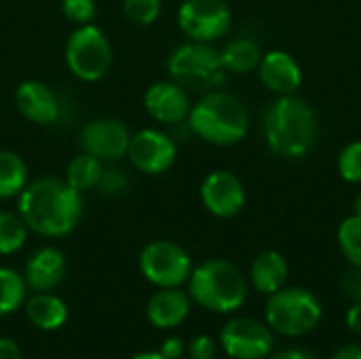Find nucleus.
Instances as JSON below:
<instances>
[{
	"instance_id": "obj_1",
	"label": "nucleus",
	"mask_w": 361,
	"mask_h": 359,
	"mask_svg": "<svg viewBox=\"0 0 361 359\" xmlns=\"http://www.w3.org/2000/svg\"><path fill=\"white\" fill-rule=\"evenodd\" d=\"M82 212V195L61 178H36L17 197V214L27 231L49 239L70 235L78 226Z\"/></svg>"
},
{
	"instance_id": "obj_2",
	"label": "nucleus",
	"mask_w": 361,
	"mask_h": 359,
	"mask_svg": "<svg viewBox=\"0 0 361 359\" xmlns=\"http://www.w3.org/2000/svg\"><path fill=\"white\" fill-rule=\"evenodd\" d=\"M264 138L277 157L302 159L317 142V114L296 93L277 95L264 114Z\"/></svg>"
},
{
	"instance_id": "obj_3",
	"label": "nucleus",
	"mask_w": 361,
	"mask_h": 359,
	"mask_svg": "<svg viewBox=\"0 0 361 359\" xmlns=\"http://www.w3.org/2000/svg\"><path fill=\"white\" fill-rule=\"evenodd\" d=\"M186 123L203 142L226 148L245 140L250 131V112L233 93L212 89L190 106Z\"/></svg>"
},
{
	"instance_id": "obj_4",
	"label": "nucleus",
	"mask_w": 361,
	"mask_h": 359,
	"mask_svg": "<svg viewBox=\"0 0 361 359\" xmlns=\"http://www.w3.org/2000/svg\"><path fill=\"white\" fill-rule=\"evenodd\" d=\"M188 296L212 313H233L247 300V281L241 269L231 260L212 258L192 269Z\"/></svg>"
},
{
	"instance_id": "obj_5",
	"label": "nucleus",
	"mask_w": 361,
	"mask_h": 359,
	"mask_svg": "<svg viewBox=\"0 0 361 359\" xmlns=\"http://www.w3.org/2000/svg\"><path fill=\"white\" fill-rule=\"evenodd\" d=\"M322 303L307 288H281L267 298V326L281 336H305L322 322Z\"/></svg>"
},
{
	"instance_id": "obj_6",
	"label": "nucleus",
	"mask_w": 361,
	"mask_h": 359,
	"mask_svg": "<svg viewBox=\"0 0 361 359\" xmlns=\"http://www.w3.org/2000/svg\"><path fill=\"white\" fill-rule=\"evenodd\" d=\"M167 72L173 83L186 91H212L226 78L220 51L209 42L188 40L173 49L167 59Z\"/></svg>"
},
{
	"instance_id": "obj_7",
	"label": "nucleus",
	"mask_w": 361,
	"mask_h": 359,
	"mask_svg": "<svg viewBox=\"0 0 361 359\" xmlns=\"http://www.w3.org/2000/svg\"><path fill=\"white\" fill-rule=\"evenodd\" d=\"M66 66L82 83L102 80L112 66V44L95 23L76 25L66 42Z\"/></svg>"
},
{
	"instance_id": "obj_8",
	"label": "nucleus",
	"mask_w": 361,
	"mask_h": 359,
	"mask_svg": "<svg viewBox=\"0 0 361 359\" xmlns=\"http://www.w3.org/2000/svg\"><path fill=\"white\" fill-rule=\"evenodd\" d=\"M140 271L157 288H180L192 273V260L182 245L157 239L142 250Z\"/></svg>"
},
{
	"instance_id": "obj_9",
	"label": "nucleus",
	"mask_w": 361,
	"mask_h": 359,
	"mask_svg": "<svg viewBox=\"0 0 361 359\" xmlns=\"http://www.w3.org/2000/svg\"><path fill=\"white\" fill-rule=\"evenodd\" d=\"M233 25V11L224 0H184L178 8L180 32L195 42L220 40Z\"/></svg>"
},
{
	"instance_id": "obj_10",
	"label": "nucleus",
	"mask_w": 361,
	"mask_h": 359,
	"mask_svg": "<svg viewBox=\"0 0 361 359\" xmlns=\"http://www.w3.org/2000/svg\"><path fill=\"white\" fill-rule=\"evenodd\" d=\"M127 159L144 176H163L173 167L178 159V146L169 133L148 127L131 133Z\"/></svg>"
},
{
	"instance_id": "obj_11",
	"label": "nucleus",
	"mask_w": 361,
	"mask_h": 359,
	"mask_svg": "<svg viewBox=\"0 0 361 359\" xmlns=\"http://www.w3.org/2000/svg\"><path fill=\"white\" fill-rule=\"evenodd\" d=\"M222 349L233 359H267L273 351V330L254 317H233L220 334Z\"/></svg>"
},
{
	"instance_id": "obj_12",
	"label": "nucleus",
	"mask_w": 361,
	"mask_h": 359,
	"mask_svg": "<svg viewBox=\"0 0 361 359\" xmlns=\"http://www.w3.org/2000/svg\"><path fill=\"white\" fill-rule=\"evenodd\" d=\"M131 133L127 125L118 118L99 116L91 118L80 127L78 144L85 152L97 157L104 163H114L127 157Z\"/></svg>"
},
{
	"instance_id": "obj_13",
	"label": "nucleus",
	"mask_w": 361,
	"mask_h": 359,
	"mask_svg": "<svg viewBox=\"0 0 361 359\" xmlns=\"http://www.w3.org/2000/svg\"><path fill=\"white\" fill-rule=\"evenodd\" d=\"M199 197L203 207L216 218H235L247 201L243 182L228 169L209 171L199 186Z\"/></svg>"
},
{
	"instance_id": "obj_14",
	"label": "nucleus",
	"mask_w": 361,
	"mask_h": 359,
	"mask_svg": "<svg viewBox=\"0 0 361 359\" xmlns=\"http://www.w3.org/2000/svg\"><path fill=\"white\" fill-rule=\"evenodd\" d=\"M190 97L184 87L167 80H157L144 91V110L161 125H178L188 118Z\"/></svg>"
},
{
	"instance_id": "obj_15",
	"label": "nucleus",
	"mask_w": 361,
	"mask_h": 359,
	"mask_svg": "<svg viewBox=\"0 0 361 359\" xmlns=\"http://www.w3.org/2000/svg\"><path fill=\"white\" fill-rule=\"evenodd\" d=\"M260 83L275 95H294L302 85V68L288 51H267L258 66Z\"/></svg>"
},
{
	"instance_id": "obj_16",
	"label": "nucleus",
	"mask_w": 361,
	"mask_h": 359,
	"mask_svg": "<svg viewBox=\"0 0 361 359\" xmlns=\"http://www.w3.org/2000/svg\"><path fill=\"white\" fill-rule=\"evenodd\" d=\"M17 112L34 125H53L59 116V102L53 89L36 78L23 80L15 91Z\"/></svg>"
},
{
	"instance_id": "obj_17",
	"label": "nucleus",
	"mask_w": 361,
	"mask_h": 359,
	"mask_svg": "<svg viewBox=\"0 0 361 359\" xmlns=\"http://www.w3.org/2000/svg\"><path fill=\"white\" fill-rule=\"evenodd\" d=\"M66 277V258L57 248H40L36 250L23 271L25 286H30L36 292H51L61 284Z\"/></svg>"
},
{
	"instance_id": "obj_18",
	"label": "nucleus",
	"mask_w": 361,
	"mask_h": 359,
	"mask_svg": "<svg viewBox=\"0 0 361 359\" xmlns=\"http://www.w3.org/2000/svg\"><path fill=\"white\" fill-rule=\"evenodd\" d=\"M190 311V296L180 288H161L146 305V317L152 326L169 330L180 326Z\"/></svg>"
},
{
	"instance_id": "obj_19",
	"label": "nucleus",
	"mask_w": 361,
	"mask_h": 359,
	"mask_svg": "<svg viewBox=\"0 0 361 359\" xmlns=\"http://www.w3.org/2000/svg\"><path fill=\"white\" fill-rule=\"evenodd\" d=\"M288 275H290L288 260L275 250L260 252L254 258L252 269H250V281H252L254 290L260 294H267V296L281 290L288 281Z\"/></svg>"
},
{
	"instance_id": "obj_20",
	"label": "nucleus",
	"mask_w": 361,
	"mask_h": 359,
	"mask_svg": "<svg viewBox=\"0 0 361 359\" xmlns=\"http://www.w3.org/2000/svg\"><path fill=\"white\" fill-rule=\"evenodd\" d=\"M25 315L40 330H57L68 320V307L61 298L49 292H38L25 303Z\"/></svg>"
},
{
	"instance_id": "obj_21",
	"label": "nucleus",
	"mask_w": 361,
	"mask_h": 359,
	"mask_svg": "<svg viewBox=\"0 0 361 359\" xmlns=\"http://www.w3.org/2000/svg\"><path fill=\"white\" fill-rule=\"evenodd\" d=\"M262 49L252 38H235L222 51L220 59L226 72L231 74H250L256 72L262 59Z\"/></svg>"
},
{
	"instance_id": "obj_22",
	"label": "nucleus",
	"mask_w": 361,
	"mask_h": 359,
	"mask_svg": "<svg viewBox=\"0 0 361 359\" xmlns=\"http://www.w3.org/2000/svg\"><path fill=\"white\" fill-rule=\"evenodd\" d=\"M104 174V161H99L97 157L89 154V152H78L66 167V182L78 190L80 195L91 193L97 188L99 180Z\"/></svg>"
},
{
	"instance_id": "obj_23",
	"label": "nucleus",
	"mask_w": 361,
	"mask_h": 359,
	"mask_svg": "<svg viewBox=\"0 0 361 359\" xmlns=\"http://www.w3.org/2000/svg\"><path fill=\"white\" fill-rule=\"evenodd\" d=\"M25 184H27L25 161L15 150L0 148V199L19 197Z\"/></svg>"
},
{
	"instance_id": "obj_24",
	"label": "nucleus",
	"mask_w": 361,
	"mask_h": 359,
	"mask_svg": "<svg viewBox=\"0 0 361 359\" xmlns=\"http://www.w3.org/2000/svg\"><path fill=\"white\" fill-rule=\"evenodd\" d=\"M25 279L8 269V267H0V317L17 311L25 298Z\"/></svg>"
},
{
	"instance_id": "obj_25",
	"label": "nucleus",
	"mask_w": 361,
	"mask_h": 359,
	"mask_svg": "<svg viewBox=\"0 0 361 359\" xmlns=\"http://www.w3.org/2000/svg\"><path fill=\"white\" fill-rule=\"evenodd\" d=\"M27 226L19 214L0 212V256L19 252L27 239Z\"/></svg>"
},
{
	"instance_id": "obj_26",
	"label": "nucleus",
	"mask_w": 361,
	"mask_h": 359,
	"mask_svg": "<svg viewBox=\"0 0 361 359\" xmlns=\"http://www.w3.org/2000/svg\"><path fill=\"white\" fill-rule=\"evenodd\" d=\"M338 248L343 256L349 260L351 267L361 269V218L360 216H349L341 222L338 233Z\"/></svg>"
},
{
	"instance_id": "obj_27",
	"label": "nucleus",
	"mask_w": 361,
	"mask_h": 359,
	"mask_svg": "<svg viewBox=\"0 0 361 359\" xmlns=\"http://www.w3.org/2000/svg\"><path fill=\"white\" fill-rule=\"evenodd\" d=\"M163 11V0H123V13L133 25H152Z\"/></svg>"
},
{
	"instance_id": "obj_28",
	"label": "nucleus",
	"mask_w": 361,
	"mask_h": 359,
	"mask_svg": "<svg viewBox=\"0 0 361 359\" xmlns=\"http://www.w3.org/2000/svg\"><path fill=\"white\" fill-rule=\"evenodd\" d=\"M336 169L347 184H361V140L349 142L341 150Z\"/></svg>"
},
{
	"instance_id": "obj_29",
	"label": "nucleus",
	"mask_w": 361,
	"mask_h": 359,
	"mask_svg": "<svg viewBox=\"0 0 361 359\" xmlns=\"http://www.w3.org/2000/svg\"><path fill=\"white\" fill-rule=\"evenodd\" d=\"M61 13L68 21L76 25H87L95 21L97 4L95 0H61Z\"/></svg>"
},
{
	"instance_id": "obj_30",
	"label": "nucleus",
	"mask_w": 361,
	"mask_h": 359,
	"mask_svg": "<svg viewBox=\"0 0 361 359\" xmlns=\"http://www.w3.org/2000/svg\"><path fill=\"white\" fill-rule=\"evenodd\" d=\"M125 188H127V178L121 171H116V169H104L102 180H99V184H97L95 190H99L106 197H114V195H121Z\"/></svg>"
},
{
	"instance_id": "obj_31",
	"label": "nucleus",
	"mask_w": 361,
	"mask_h": 359,
	"mask_svg": "<svg viewBox=\"0 0 361 359\" xmlns=\"http://www.w3.org/2000/svg\"><path fill=\"white\" fill-rule=\"evenodd\" d=\"M188 355L190 359H214L216 358V343L209 336H197L188 345Z\"/></svg>"
},
{
	"instance_id": "obj_32",
	"label": "nucleus",
	"mask_w": 361,
	"mask_h": 359,
	"mask_svg": "<svg viewBox=\"0 0 361 359\" xmlns=\"http://www.w3.org/2000/svg\"><path fill=\"white\" fill-rule=\"evenodd\" d=\"M343 292H345L353 303H361V269L353 267V269L343 277Z\"/></svg>"
},
{
	"instance_id": "obj_33",
	"label": "nucleus",
	"mask_w": 361,
	"mask_h": 359,
	"mask_svg": "<svg viewBox=\"0 0 361 359\" xmlns=\"http://www.w3.org/2000/svg\"><path fill=\"white\" fill-rule=\"evenodd\" d=\"M184 353V343L176 336L163 341V347H161V355L167 359H180Z\"/></svg>"
},
{
	"instance_id": "obj_34",
	"label": "nucleus",
	"mask_w": 361,
	"mask_h": 359,
	"mask_svg": "<svg viewBox=\"0 0 361 359\" xmlns=\"http://www.w3.org/2000/svg\"><path fill=\"white\" fill-rule=\"evenodd\" d=\"M347 326L351 332L361 334V303H353L347 311Z\"/></svg>"
},
{
	"instance_id": "obj_35",
	"label": "nucleus",
	"mask_w": 361,
	"mask_h": 359,
	"mask_svg": "<svg viewBox=\"0 0 361 359\" xmlns=\"http://www.w3.org/2000/svg\"><path fill=\"white\" fill-rule=\"evenodd\" d=\"M0 359H21V351L15 341L0 339Z\"/></svg>"
},
{
	"instance_id": "obj_36",
	"label": "nucleus",
	"mask_w": 361,
	"mask_h": 359,
	"mask_svg": "<svg viewBox=\"0 0 361 359\" xmlns=\"http://www.w3.org/2000/svg\"><path fill=\"white\" fill-rule=\"evenodd\" d=\"M330 359H361V347L360 345H345V347L336 349Z\"/></svg>"
},
{
	"instance_id": "obj_37",
	"label": "nucleus",
	"mask_w": 361,
	"mask_h": 359,
	"mask_svg": "<svg viewBox=\"0 0 361 359\" xmlns=\"http://www.w3.org/2000/svg\"><path fill=\"white\" fill-rule=\"evenodd\" d=\"M271 359H317V358H313L311 353H307V351H302V349H286V351L275 353Z\"/></svg>"
},
{
	"instance_id": "obj_38",
	"label": "nucleus",
	"mask_w": 361,
	"mask_h": 359,
	"mask_svg": "<svg viewBox=\"0 0 361 359\" xmlns=\"http://www.w3.org/2000/svg\"><path fill=\"white\" fill-rule=\"evenodd\" d=\"M353 216L361 218V193H357V197L353 199Z\"/></svg>"
},
{
	"instance_id": "obj_39",
	"label": "nucleus",
	"mask_w": 361,
	"mask_h": 359,
	"mask_svg": "<svg viewBox=\"0 0 361 359\" xmlns=\"http://www.w3.org/2000/svg\"><path fill=\"white\" fill-rule=\"evenodd\" d=\"M133 359H167L161 355V351L159 353H140V355H135Z\"/></svg>"
}]
</instances>
